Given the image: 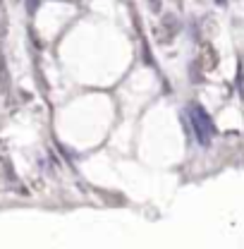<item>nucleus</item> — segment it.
<instances>
[{"mask_svg":"<svg viewBox=\"0 0 244 249\" xmlns=\"http://www.w3.org/2000/svg\"><path fill=\"white\" fill-rule=\"evenodd\" d=\"M199 62H201L204 72L213 70L215 65H218V53L213 51V46H211V43H204V46H201V55H199Z\"/></svg>","mask_w":244,"mask_h":249,"instance_id":"obj_1","label":"nucleus"},{"mask_svg":"<svg viewBox=\"0 0 244 249\" xmlns=\"http://www.w3.org/2000/svg\"><path fill=\"white\" fill-rule=\"evenodd\" d=\"M10 89V74H7V65L0 55V91H7Z\"/></svg>","mask_w":244,"mask_h":249,"instance_id":"obj_2","label":"nucleus"},{"mask_svg":"<svg viewBox=\"0 0 244 249\" xmlns=\"http://www.w3.org/2000/svg\"><path fill=\"white\" fill-rule=\"evenodd\" d=\"M163 27L168 29V36H175V31H177V19H175L173 15H165V17H163Z\"/></svg>","mask_w":244,"mask_h":249,"instance_id":"obj_3","label":"nucleus"}]
</instances>
